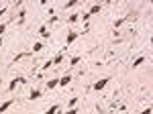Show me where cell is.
Wrapping results in <instances>:
<instances>
[{"label": "cell", "mask_w": 153, "mask_h": 114, "mask_svg": "<svg viewBox=\"0 0 153 114\" xmlns=\"http://www.w3.org/2000/svg\"><path fill=\"white\" fill-rule=\"evenodd\" d=\"M78 37H80V33H78V31H70V33H68V37H65V49H68V47H70L71 43L78 39Z\"/></svg>", "instance_id": "cell-1"}, {"label": "cell", "mask_w": 153, "mask_h": 114, "mask_svg": "<svg viewBox=\"0 0 153 114\" xmlns=\"http://www.w3.org/2000/svg\"><path fill=\"white\" fill-rule=\"evenodd\" d=\"M108 81H110V78H102V80H98V81H96L92 88H94L96 92H100V90H104L106 86H108Z\"/></svg>", "instance_id": "cell-2"}, {"label": "cell", "mask_w": 153, "mask_h": 114, "mask_svg": "<svg viewBox=\"0 0 153 114\" xmlns=\"http://www.w3.org/2000/svg\"><path fill=\"white\" fill-rule=\"evenodd\" d=\"M16 84H27V80H25V78H14V80L10 81V86H8V90H16Z\"/></svg>", "instance_id": "cell-3"}, {"label": "cell", "mask_w": 153, "mask_h": 114, "mask_svg": "<svg viewBox=\"0 0 153 114\" xmlns=\"http://www.w3.org/2000/svg\"><path fill=\"white\" fill-rule=\"evenodd\" d=\"M70 81H71V73H65L63 78H59V86L65 88V86H70Z\"/></svg>", "instance_id": "cell-4"}, {"label": "cell", "mask_w": 153, "mask_h": 114, "mask_svg": "<svg viewBox=\"0 0 153 114\" xmlns=\"http://www.w3.org/2000/svg\"><path fill=\"white\" fill-rule=\"evenodd\" d=\"M12 102H14V100H6V102H2V104H0V114H4V112H6V110H8V108L12 106Z\"/></svg>", "instance_id": "cell-5"}, {"label": "cell", "mask_w": 153, "mask_h": 114, "mask_svg": "<svg viewBox=\"0 0 153 114\" xmlns=\"http://www.w3.org/2000/svg\"><path fill=\"white\" fill-rule=\"evenodd\" d=\"M100 10H102V4H94V6L88 10V14H90V16H94V14H98Z\"/></svg>", "instance_id": "cell-6"}, {"label": "cell", "mask_w": 153, "mask_h": 114, "mask_svg": "<svg viewBox=\"0 0 153 114\" xmlns=\"http://www.w3.org/2000/svg\"><path fill=\"white\" fill-rule=\"evenodd\" d=\"M55 86H59V80H57V78H53V80L47 81V90H53Z\"/></svg>", "instance_id": "cell-7"}, {"label": "cell", "mask_w": 153, "mask_h": 114, "mask_svg": "<svg viewBox=\"0 0 153 114\" xmlns=\"http://www.w3.org/2000/svg\"><path fill=\"white\" fill-rule=\"evenodd\" d=\"M39 35H41L43 39H47V37H49V33H47V27H45V24H41V27H39Z\"/></svg>", "instance_id": "cell-8"}, {"label": "cell", "mask_w": 153, "mask_h": 114, "mask_svg": "<svg viewBox=\"0 0 153 114\" xmlns=\"http://www.w3.org/2000/svg\"><path fill=\"white\" fill-rule=\"evenodd\" d=\"M143 63H145V57H137V59L133 61V65H131V67H139V65H143Z\"/></svg>", "instance_id": "cell-9"}, {"label": "cell", "mask_w": 153, "mask_h": 114, "mask_svg": "<svg viewBox=\"0 0 153 114\" xmlns=\"http://www.w3.org/2000/svg\"><path fill=\"white\" fill-rule=\"evenodd\" d=\"M49 67H53V59H47V61L41 65V71H45V69H49Z\"/></svg>", "instance_id": "cell-10"}, {"label": "cell", "mask_w": 153, "mask_h": 114, "mask_svg": "<svg viewBox=\"0 0 153 114\" xmlns=\"http://www.w3.org/2000/svg\"><path fill=\"white\" fill-rule=\"evenodd\" d=\"M25 16H27V10H23V8H21V10H19V24L25 23Z\"/></svg>", "instance_id": "cell-11"}, {"label": "cell", "mask_w": 153, "mask_h": 114, "mask_svg": "<svg viewBox=\"0 0 153 114\" xmlns=\"http://www.w3.org/2000/svg\"><path fill=\"white\" fill-rule=\"evenodd\" d=\"M59 112V104H55V106H51L49 110H45V114H57Z\"/></svg>", "instance_id": "cell-12"}, {"label": "cell", "mask_w": 153, "mask_h": 114, "mask_svg": "<svg viewBox=\"0 0 153 114\" xmlns=\"http://www.w3.org/2000/svg\"><path fill=\"white\" fill-rule=\"evenodd\" d=\"M41 98V90H33L31 92V100H39Z\"/></svg>", "instance_id": "cell-13"}, {"label": "cell", "mask_w": 153, "mask_h": 114, "mask_svg": "<svg viewBox=\"0 0 153 114\" xmlns=\"http://www.w3.org/2000/svg\"><path fill=\"white\" fill-rule=\"evenodd\" d=\"M78 21H80V14H71L70 19H68V23H70V24H74V23H78Z\"/></svg>", "instance_id": "cell-14"}, {"label": "cell", "mask_w": 153, "mask_h": 114, "mask_svg": "<svg viewBox=\"0 0 153 114\" xmlns=\"http://www.w3.org/2000/svg\"><path fill=\"white\" fill-rule=\"evenodd\" d=\"M80 61H82V57H78V55H76V57H71V59H70V65H78Z\"/></svg>", "instance_id": "cell-15"}, {"label": "cell", "mask_w": 153, "mask_h": 114, "mask_svg": "<svg viewBox=\"0 0 153 114\" xmlns=\"http://www.w3.org/2000/svg\"><path fill=\"white\" fill-rule=\"evenodd\" d=\"M27 55V53H19V55H14V59H12V63H16V61H21L23 57Z\"/></svg>", "instance_id": "cell-16"}, {"label": "cell", "mask_w": 153, "mask_h": 114, "mask_svg": "<svg viewBox=\"0 0 153 114\" xmlns=\"http://www.w3.org/2000/svg\"><path fill=\"white\" fill-rule=\"evenodd\" d=\"M61 61H63V55H57V57H55V59H53V65H59Z\"/></svg>", "instance_id": "cell-17"}, {"label": "cell", "mask_w": 153, "mask_h": 114, "mask_svg": "<svg viewBox=\"0 0 153 114\" xmlns=\"http://www.w3.org/2000/svg\"><path fill=\"white\" fill-rule=\"evenodd\" d=\"M125 21H127V19H117V21H114V29H118V27L125 23Z\"/></svg>", "instance_id": "cell-18"}, {"label": "cell", "mask_w": 153, "mask_h": 114, "mask_svg": "<svg viewBox=\"0 0 153 114\" xmlns=\"http://www.w3.org/2000/svg\"><path fill=\"white\" fill-rule=\"evenodd\" d=\"M41 49H43V43H35V45H33V51H41Z\"/></svg>", "instance_id": "cell-19"}, {"label": "cell", "mask_w": 153, "mask_h": 114, "mask_svg": "<svg viewBox=\"0 0 153 114\" xmlns=\"http://www.w3.org/2000/svg\"><path fill=\"white\" fill-rule=\"evenodd\" d=\"M76 4H78V0H71V2H68V4H65V8H74Z\"/></svg>", "instance_id": "cell-20"}, {"label": "cell", "mask_w": 153, "mask_h": 114, "mask_svg": "<svg viewBox=\"0 0 153 114\" xmlns=\"http://www.w3.org/2000/svg\"><path fill=\"white\" fill-rule=\"evenodd\" d=\"M76 104H78V98H71V100H70V108H74Z\"/></svg>", "instance_id": "cell-21"}, {"label": "cell", "mask_w": 153, "mask_h": 114, "mask_svg": "<svg viewBox=\"0 0 153 114\" xmlns=\"http://www.w3.org/2000/svg\"><path fill=\"white\" fill-rule=\"evenodd\" d=\"M65 114H78V108L74 106V108H70V110H68V112H65Z\"/></svg>", "instance_id": "cell-22"}, {"label": "cell", "mask_w": 153, "mask_h": 114, "mask_svg": "<svg viewBox=\"0 0 153 114\" xmlns=\"http://www.w3.org/2000/svg\"><path fill=\"white\" fill-rule=\"evenodd\" d=\"M4 31H6V23H0V35L4 33Z\"/></svg>", "instance_id": "cell-23"}, {"label": "cell", "mask_w": 153, "mask_h": 114, "mask_svg": "<svg viewBox=\"0 0 153 114\" xmlns=\"http://www.w3.org/2000/svg\"><path fill=\"white\" fill-rule=\"evenodd\" d=\"M139 114H151V108L147 106V108H145V110H141V112H139Z\"/></svg>", "instance_id": "cell-24"}, {"label": "cell", "mask_w": 153, "mask_h": 114, "mask_svg": "<svg viewBox=\"0 0 153 114\" xmlns=\"http://www.w3.org/2000/svg\"><path fill=\"white\" fill-rule=\"evenodd\" d=\"M4 12H6V6H4V8H0V19L4 16Z\"/></svg>", "instance_id": "cell-25"}, {"label": "cell", "mask_w": 153, "mask_h": 114, "mask_svg": "<svg viewBox=\"0 0 153 114\" xmlns=\"http://www.w3.org/2000/svg\"><path fill=\"white\" fill-rule=\"evenodd\" d=\"M0 86H2V81H0Z\"/></svg>", "instance_id": "cell-26"}]
</instances>
